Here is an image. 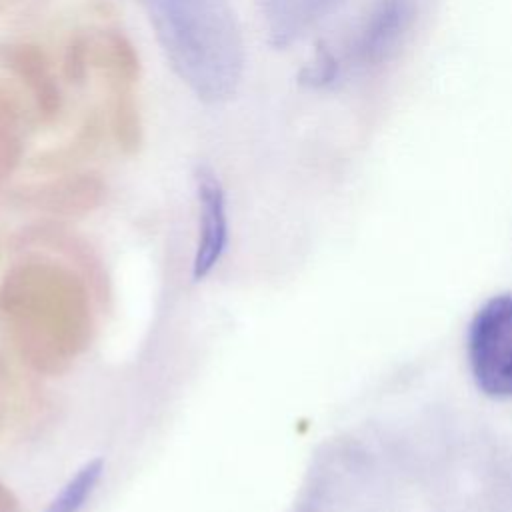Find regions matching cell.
<instances>
[{
    "instance_id": "obj_1",
    "label": "cell",
    "mask_w": 512,
    "mask_h": 512,
    "mask_svg": "<svg viewBox=\"0 0 512 512\" xmlns=\"http://www.w3.org/2000/svg\"><path fill=\"white\" fill-rule=\"evenodd\" d=\"M166 60L208 104L232 98L244 72V42L228 0H136Z\"/></svg>"
},
{
    "instance_id": "obj_2",
    "label": "cell",
    "mask_w": 512,
    "mask_h": 512,
    "mask_svg": "<svg viewBox=\"0 0 512 512\" xmlns=\"http://www.w3.org/2000/svg\"><path fill=\"white\" fill-rule=\"evenodd\" d=\"M468 362L476 386L492 398H512V294L490 298L472 318Z\"/></svg>"
},
{
    "instance_id": "obj_3",
    "label": "cell",
    "mask_w": 512,
    "mask_h": 512,
    "mask_svg": "<svg viewBox=\"0 0 512 512\" xmlns=\"http://www.w3.org/2000/svg\"><path fill=\"white\" fill-rule=\"evenodd\" d=\"M416 16V0H376L362 20L352 46L354 66L372 68L390 60Z\"/></svg>"
},
{
    "instance_id": "obj_4",
    "label": "cell",
    "mask_w": 512,
    "mask_h": 512,
    "mask_svg": "<svg viewBox=\"0 0 512 512\" xmlns=\"http://www.w3.org/2000/svg\"><path fill=\"white\" fill-rule=\"evenodd\" d=\"M0 66L28 92L42 122H54L62 110V92L42 46L28 40H0Z\"/></svg>"
},
{
    "instance_id": "obj_5",
    "label": "cell",
    "mask_w": 512,
    "mask_h": 512,
    "mask_svg": "<svg viewBox=\"0 0 512 512\" xmlns=\"http://www.w3.org/2000/svg\"><path fill=\"white\" fill-rule=\"evenodd\" d=\"M198 196V244L192 264L194 280H202L216 266L228 242L226 194L220 178L208 166H198L194 172Z\"/></svg>"
},
{
    "instance_id": "obj_6",
    "label": "cell",
    "mask_w": 512,
    "mask_h": 512,
    "mask_svg": "<svg viewBox=\"0 0 512 512\" xmlns=\"http://www.w3.org/2000/svg\"><path fill=\"white\" fill-rule=\"evenodd\" d=\"M90 72H96L108 88V100L136 96L140 82V56L132 40L118 28H90Z\"/></svg>"
},
{
    "instance_id": "obj_7",
    "label": "cell",
    "mask_w": 512,
    "mask_h": 512,
    "mask_svg": "<svg viewBox=\"0 0 512 512\" xmlns=\"http://www.w3.org/2000/svg\"><path fill=\"white\" fill-rule=\"evenodd\" d=\"M344 0H258L268 40L276 48L306 36Z\"/></svg>"
},
{
    "instance_id": "obj_8",
    "label": "cell",
    "mask_w": 512,
    "mask_h": 512,
    "mask_svg": "<svg viewBox=\"0 0 512 512\" xmlns=\"http://www.w3.org/2000/svg\"><path fill=\"white\" fill-rule=\"evenodd\" d=\"M102 194L104 186L100 178L94 174H74L24 190L22 200L52 212H80L96 206Z\"/></svg>"
},
{
    "instance_id": "obj_9",
    "label": "cell",
    "mask_w": 512,
    "mask_h": 512,
    "mask_svg": "<svg viewBox=\"0 0 512 512\" xmlns=\"http://www.w3.org/2000/svg\"><path fill=\"white\" fill-rule=\"evenodd\" d=\"M26 140V124L20 104L0 88V182L18 166Z\"/></svg>"
},
{
    "instance_id": "obj_10",
    "label": "cell",
    "mask_w": 512,
    "mask_h": 512,
    "mask_svg": "<svg viewBox=\"0 0 512 512\" xmlns=\"http://www.w3.org/2000/svg\"><path fill=\"white\" fill-rule=\"evenodd\" d=\"M104 470V460H88L60 490V494L50 502L46 512H80L86 500L92 496Z\"/></svg>"
},
{
    "instance_id": "obj_11",
    "label": "cell",
    "mask_w": 512,
    "mask_h": 512,
    "mask_svg": "<svg viewBox=\"0 0 512 512\" xmlns=\"http://www.w3.org/2000/svg\"><path fill=\"white\" fill-rule=\"evenodd\" d=\"M62 72L68 82L80 84L90 74V46H88V30H76L70 34L66 48H64V60H62Z\"/></svg>"
},
{
    "instance_id": "obj_12",
    "label": "cell",
    "mask_w": 512,
    "mask_h": 512,
    "mask_svg": "<svg viewBox=\"0 0 512 512\" xmlns=\"http://www.w3.org/2000/svg\"><path fill=\"white\" fill-rule=\"evenodd\" d=\"M338 72H340V62L336 54L326 46H318L312 62L302 70L300 82L310 88H322L332 84L338 78Z\"/></svg>"
},
{
    "instance_id": "obj_13",
    "label": "cell",
    "mask_w": 512,
    "mask_h": 512,
    "mask_svg": "<svg viewBox=\"0 0 512 512\" xmlns=\"http://www.w3.org/2000/svg\"><path fill=\"white\" fill-rule=\"evenodd\" d=\"M32 2H38V0H0V14H6L10 10H16V8L32 4Z\"/></svg>"
}]
</instances>
